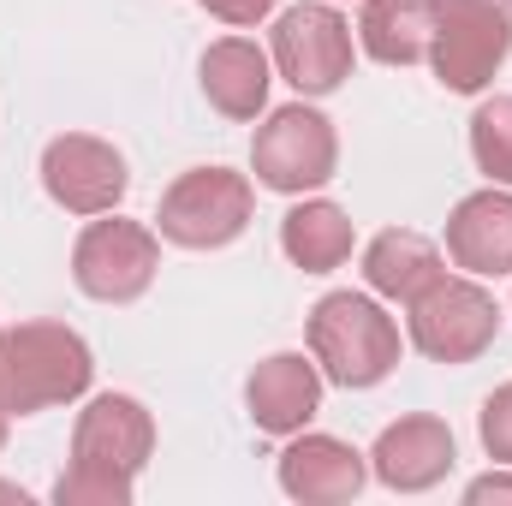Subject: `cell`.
Returning <instances> with one entry per match:
<instances>
[{
    "label": "cell",
    "mask_w": 512,
    "mask_h": 506,
    "mask_svg": "<svg viewBox=\"0 0 512 506\" xmlns=\"http://www.w3.org/2000/svg\"><path fill=\"white\" fill-rule=\"evenodd\" d=\"M155 453V417L131 393H96L72 429V465L54 483L60 506H126L137 471Z\"/></svg>",
    "instance_id": "obj_1"
},
{
    "label": "cell",
    "mask_w": 512,
    "mask_h": 506,
    "mask_svg": "<svg viewBox=\"0 0 512 506\" xmlns=\"http://www.w3.org/2000/svg\"><path fill=\"white\" fill-rule=\"evenodd\" d=\"M96 381V358L78 328L66 322H18L0 334V411L36 417L54 405L84 399Z\"/></svg>",
    "instance_id": "obj_2"
},
{
    "label": "cell",
    "mask_w": 512,
    "mask_h": 506,
    "mask_svg": "<svg viewBox=\"0 0 512 506\" xmlns=\"http://www.w3.org/2000/svg\"><path fill=\"white\" fill-rule=\"evenodd\" d=\"M304 340H310V358H316L322 381H334L346 393H364V387H376L399 370V322L370 292L316 298V310L304 322Z\"/></svg>",
    "instance_id": "obj_3"
},
{
    "label": "cell",
    "mask_w": 512,
    "mask_h": 506,
    "mask_svg": "<svg viewBox=\"0 0 512 506\" xmlns=\"http://www.w3.org/2000/svg\"><path fill=\"white\" fill-rule=\"evenodd\" d=\"M256 215V191L233 167H191L161 191L155 233L179 251H221L233 245Z\"/></svg>",
    "instance_id": "obj_4"
},
{
    "label": "cell",
    "mask_w": 512,
    "mask_h": 506,
    "mask_svg": "<svg viewBox=\"0 0 512 506\" xmlns=\"http://www.w3.org/2000/svg\"><path fill=\"white\" fill-rule=\"evenodd\" d=\"M405 328L411 346L435 364H471L495 346L501 334V304L489 286H477V274H441L435 286H423L405 304Z\"/></svg>",
    "instance_id": "obj_5"
},
{
    "label": "cell",
    "mask_w": 512,
    "mask_h": 506,
    "mask_svg": "<svg viewBox=\"0 0 512 506\" xmlns=\"http://www.w3.org/2000/svg\"><path fill=\"white\" fill-rule=\"evenodd\" d=\"M512 54V18L501 0H435L429 66L453 96H483Z\"/></svg>",
    "instance_id": "obj_6"
},
{
    "label": "cell",
    "mask_w": 512,
    "mask_h": 506,
    "mask_svg": "<svg viewBox=\"0 0 512 506\" xmlns=\"http://www.w3.org/2000/svg\"><path fill=\"white\" fill-rule=\"evenodd\" d=\"M274 72L298 90V96H334L352 78V24L340 18L334 0H298L274 18V48H268Z\"/></svg>",
    "instance_id": "obj_7"
},
{
    "label": "cell",
    "mask_w": 512,
    "mask_h": 506,
    "mask_svg": "<svg viewBox=\"0 0 512 506\" xmlns=\"http://www.w3.org/2000/svg\"><path fill=\"white\" fill-rule=\"evenodd\" d=\"M251 167L256 185L280 191V197H304V191H322L340 167V137L334 120L292 102V108H274L251 137Z\"/></svg>",
    "instance_id": "obj_8"
},
{
    "label": "cell",
    "mask_w": 512,
    "mask_h": 506,
    "mask_svg": "<svg viewBox=\"0 0 512 506\" xmlns=\"http://www.w3.org/2000/svg\"><path fill=\"white\" fill-rule=\"evenodd\" d=\"M161 268V233L120 215H90V227L72 245V280L96 304H137L155 286Z\"/></svg>",
    "instance_id": "obj_9"
},
{
    "label": "cell",
    "mask_w": 512,
    "mask_h": 506,
    "mask_svg": "<svg viewBox=\"0 0 512 506\" xmlns=\"http://www.w3.org/2000/svg\"><path fill=\"white\" fill-rule=\"evenodd\" d=\"M131 167L108 137L90 131H60L42 149V191L66 209V215H114L126 203Z\"/></svg>",
    "instance_id": "obj_10"
},
{
    "label": "cell",
    "mask_w": 512,
    "mask_h": 506,
    "mask_svg": "<svg viewBox=\"0 0 512 506\" xmlns=\"http://www.w3.org/2000/svg\"><path fill=\"white\" fill-rule=\"evenodd\" d=\"M453 459H459L453 429L441 417H423L417 411V417H399V423H387L382 435H376L370 477L382 489H393V495H429L435 483H447Z\"/></svg>",
    "instance_id": "obj_11"
},
{
    "label": "cell",
    "mask_w": 512,
    "mask_h": 506,
    "mask_svg": "<svg viewBox=\"0 0 512 506\" xmlns=\"http://www.w3.org/2000/svg\"><path fill=\"white\" fill-rule=\"evenodd\" d=\"M370 483V459L340 441V435H292V447L280 453V489L304 506H340L358 501Z\"/></svg>",
    "instance_id": "obj_12"
},
{
    "label": "cell",
    "mask_w": 512,
    "mask_h": 506,
    "mask_svg": "<svg viewBox=\"0 0 512 506\" xmlns=\"http://www.w3.org/2000/svg\"><path fill=\"white\" fill-rule=\"evenodd\" d=\"M245 411L262 435H298L322 411V370L304 352H274L245 381Z\"/></svg>",
    "instance_id": "obj_13"
},
{
    "label": "cell",
    "mask_w": 512,
    "mask_h": 506,
    "mask_svg": "<svg viewBox=\"0 0 512 506\" xmlns=\"http://www.w3.org/2000/svg\"><path fill=\"white\" fill-rule=\"evenodd\" d=\"M447 262L465 268V274H477V280L512 274V191L507 185L471 191L447 215Z\"/></svg>",
    "instance_id": "obj_14"
},
{
    "label": "cell",
    "mask_w": 512,
    "mask_h": 506,
    "mask_svg": "<svg viewBox=\"0 0 512 506\" xmlns=\"http://www.w3.org/2000/svg\"><path fill=\"white\" fill-rule=\"evenodd\" d=\"M203 96L215 114L227 120H256L268 108V84H274V60L256 48L251 36H221L203 48Z\"/></svg>",
    "instance_id": "obj_15"
},
{
    "label": "cell",
    "mask_w": 512,
    "mask_h": 506,
    "mask_svg": "<svg viewBox=\"0 0 512 506\" xmlns=\"http://www.w3.org/2000/svg\"><path fill=\"white\" fill-rule=\"evenodd\" d=\"M447 274V256L435 239L411 233V227H387L364 245V280L376 298H393V304H411L423 286H435Z\"/></svg>",
    "instance_id": "obj_16"
},
{
    "label": "cell",
    "mask_w": 512,
    "mask_h": 506,
    "mask_svg": "<svg viewBox=\"0 0 512 506\" xmlns=\"http://www.w3.org/2000/svg\"><path fill=\"white\" fill-rule=\"evenodd\" d=\"M352 245H358L352 215L340 203H328V197H304L280 221V251H286L292 268H304V274H334L352 256Z\"/></svg>",
    "instance_id": "obj_17"
},
{
    "label": "cell",
    "mask_w": 512,
    "mask_h": 506,
    "mask_svg": "<svg viewBox=\"0 0 512 506\" xmlns=\"http://www.w3.org/2000/svg\"><path fill=\"white\" fill-rule=\"evenodd\" d=\"M429 36H435V0H364L358 12V42L382 66L429 60Z\"/></svg>",
    "instance_id": "obj_18"
},
{
    "label": "cell",
    "mask_w": 512,
    "mask_h": 506,
    "mask_svg": "<svg viewBox=\"0 0 512 506\" xmlns=\"http://www.w3.org/2000/svg\"><path fill=\"white\" fill-rule=\"evenodd\" d=\"M471 161L489 185H512V96H489L471 114Z\"/></svg>",
    "instance_id": "obj_19"
},
{
    "label": "cell",
    "mask_w": 512,
    "mask_h": 506,
    "mask_svg": "<svg viewBox=\"0 0 512 506\" xmlns=\"http://www.w3.org/2000/svg\"><path fill=\"white\" fill-rule=\"evenodd\" d=\"M477 435H483L489 459L512 465V381H507V387H495V393L483 399V411H477Z\"/></svg>",
    "instance_id": "obj_20"
},
{
    "label": "cell",
    "mask_w": 512,
    "mask_h": 506,
    "mask_svg": "<svg viewBox=\"0 0 512 506\" xmlns=\"http://www.w3.org/2000/svg\"><path fill=\"white\" fill-rule=\"evenodd\" d=\"M209 18H221V24H233V30H251L262 24L268 12H274V0H197Z\"/></svg>",
    "instance_id": "obj_21"
},
{
    "label": "cell",
    "mask_w": 512,
    "mask_h": 506,
    "mask_svg": "<svg viewBox=\"0 0 512 506\" xmlns=\"http://www.w3.org/2000/svg\"><path fill=\"white\" fill-rule=\"evenodd\" d=\"M465 501L471 506H507L512 501V471H489V477H477V483H471V489H465Z\"/></svg>",
    "instance_id": "obj_22"
},
{
    "label": "cell",
    "mask_w": 512,
    "mask_h": 506,
    "mask_svg": "<svg viewBox=\"0 0 512 506\" xmlns=\"http://www.w3.org/2000/svg\"><path fill=\"white\" fill-rule=\"evenodd\" d=\"M501 6H507V18H512V0H501Z\"/></svg>",
    "instance_id": "obj_23"
},
{
    "label": "cell",
    "mask_w": 512,
    "mask_h": 506,
    "mask_svg": "<svg viewBox=\"0 0 512 506\" xmlns=\"http://www.w3.org/2000/svg\"><path fill=\"white\" fill-rule=\"evenodd\" d=\"M0 334H6V328H0Z\"/></svg>",
    "instance_id": "obj_24"
}]
</instances>
